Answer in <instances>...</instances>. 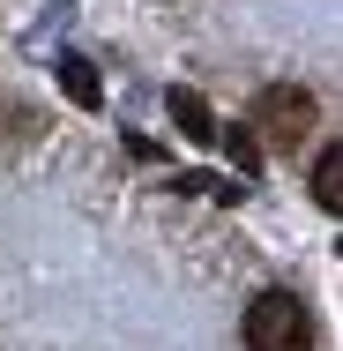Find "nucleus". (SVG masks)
I'll return each instance as SVG.
<instances>
[{
    "mask_svg": "<svg viewBox=\"0 0 343 351\" xmlns=\"http://www.w3.org/2000/svg\"><path fill=\"white\" fill-rule=\"evenodd\" d=\"M246 351H314V314L298 291H262L246 306Z\"/></svg>",
    "mask_w": 343,
    "mask_h": 351,
    "instance_id": "f257e3e1",
    "label": "nucleus"
},
{
    "mask_svg": "<svg viewBox=\"0 0 343 351\" xmlns=\"http://www.w3.org/2000/svg\"><path fill=\"white\" fill-rule=\"evenodd\" d=\"M246 128H262L269 149H298V142L314 135V97L298 90V82H269L262 97H254V120Z\"/></svg>",
    "mask_w": 343,
    "mask_h": 351,
    "instance_id": "f03ea898",
    "label": "nucleus"
},
{
    "mask_svg": "<svg viewBox=\"0 0 343 351\" xmlns=\"http://www.w3.org/2000/svg\"><path fill=\"white\" fill-rule=\"evenodd\" d=\"M314 202L329 217L343 210V149H321V157H314Z\"/></svg>",
    "mask_w": 343,
    "mask_h": 351,
    "instance_id": "7ed1b4c3",
    "label": "nucleus"
},
{
    "mask_svg": "<svg viewBox=\"0 0 343 351\" xmlns=\"http://www.w3.org/2000/svg\"><path fill=\"white\" fill-rule=\"evenodd\" d=\"M172 120H179L194 142H209V135H216V128H209V105L194 97V90H172Z\"/></svg>",
    "mask_w": 343,
    "mask_h": 351,
    "instance_id": "20e7f679",
    "label": "nucleus"
},
{
    "mask_svg": "<svg viewBox=\"0 0 343 351\" xmlns=\"http://www.w3.org/2000/svg\"><path fill=\"white\" fill-rule=\"evenodd\" d=\"M60 75H68V97H75V105H97V75H90V60H75V53H68Z\"/></svg>",
    "mask_w": 343,
    "mask_h": 351,
    "instance_id": "39448f33",
    "label": "nucleus"
}]
</instances>
